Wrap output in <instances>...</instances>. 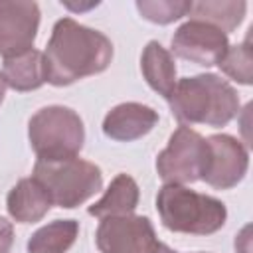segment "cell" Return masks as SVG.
I'll use <instances>...</instances> for the list:
<instances>
[{
    "label": "cell",
    "instance_id": "obj_1",
    "mask_svg": "<svg viewBox=\"0 0 253 253\" xmlns=\"http://www.w3.org/2000/svg\"><path fill=\"white\" fill-rule=\"evenodd\" d=\"M113 42L103 32L73 18H61L53 24L43 51L45 81L53 87H67L83 77L103 73L113 61Z\"/></svg>",
    "mask_w": 253,
    "mask_h": 253
},
{
    "label": "cell",
    "instance_id": "obj_2",
    "mask_svg": "<svg viewBox=\"0 0 253 253\" xmlns=\"http://www.w3.org/2000/svg\"><path fill=\"white\" fill-rule=\"evenodd\" d=\"M168 103L180 125H208L215 128L229 125L241 105L235 87L215 73L178 79Z\"/></svg>",
    "mask_w": 253,
    "mask_h": 253
},
{
    "label": "cell",
    "instance_id": "obj_3",
    "mask_svg": "<svg viewBox=\"0 0 253 253\" xmlns=\"http://www.w3.org/2000/svg\"><path fill=\"white\" fill-rule=\"evenodd\" d=\"M156 211L168 231L188 235H211L227 219V208L221 200L180 184H164L158 190Z\"/></svg>",
    "mask_w": 253,
    "mask_h": 253
},
{
    "label": "cell",
    "instance_id": "obj_4",
    "mask_svg": "<svg viewBox=\"0 0 253 253\" xmlns=\"http://www.w3.org/2000/svg\"><path fill=\"white\" fill-rule=\"evenodd\" d=\"M34 178L45 188L53 206L73 210L103 188V172L97 164L79 156L42 160L34 164Z\"/></svg>",
    "mask_w": 253,
    "mask_h": 253
},
{
    "label": "cell",
    "instance_id": "obj_5",
    "mask_svg": "<svg viewBox=\"0 0 253 253\" xmlns=\"http://www.w3.org/2000/svg\"><path fill=\"white\" fill-rule=\"evenodd\" d=\"M28 140L42 160L73 158L85 142L83 119L63 105L42 107L28 121Z\"/></svg>",
    "mask_w": 253,
    "mask_h": 253
},
{
    "label": "cell",
    "instance_id": "obj_6",
    "mask_svg": "<svg viewBox=\"0 0 253 253\" xmlns=\"http://www.w3.org/2000/svg\"><path fill=\"white\" fill-rule=\"evenodd\" d=\"M210 158L208 140L194 128L180 125L156 156V172L164 184H194L202 180Z\"/></svg>",
    "mask_w": 253,
    "mask_h": 253
},
{
    "label": "cell",
    "instance_id": "obj_7",
    "mask_svg": "<svg viewBox=\"0 0 253 253\" xmlns=\"http://www.w3.org/2000/svg\"><path fill=\"white\" fill-rule=\"evenodd\" d=\"M95 243L101 253H152L158 237L146 215H109L99 221Z\"/></svg>",
    "mask_w": 253,
    "mask_h": 253
},
{
    "label": "cell",
    "instance_id": "obj_8",
    "mask_svg": "<svg viewBox=\"0 0 253 253\" xmlns=\"http://www.w3.org/2000/svg\"><path fill=\"white\" fill-rule=\"evenodd\" d=\"M172 53L198 65H217L229 47L227 34L200 20H188L174 32L170 40Z\"/></svg>",
    "mask_w": 253,
    "mask_h": 253
},
{
    "label": "cell",
    "instance_id": "obj_9",
    "mask_svg": "<svg viewBox=\"0 0 253 253\" xmlns=\"http://www.w3.org/2000/svg\"><path fill=\"white\" fill-rule=\"evenodd\" d=\"M40 6L30 0H0V55L4 59L34 47L40 28Z\"/></svg>",
    "mask_w": 253,
    "mask_h": 253
},
{
    "label": "cell",
    "instance_id": "obj_10",
    "mask_svg": "<svg viewBox=\"0 0 253 253\" xmlns=\"http://www.w3.org/2000/svg\"><path fill=\"white\" fill-rule=\"evenodd\" d=\"M210 146V158L202 180L215 190H229L237 186L249 168L247 146L231 134H211L206 138Z\"/></svg>",
    "mask_w": 253,
    "mask_h": 253
},
{
    "label": "cell",
    "instance_id": "obj_11",
    "mask_svg": "<svg viewBox=\"0 0 253 253\" xmlns=\"http://www.w3.org/2000/svg\"><path fill=\"white\" fill-rule=\"evenodd\" d=\"M158 111L142 103H121L113 107L103 119V132L107 138L119 142H132L146 136L158 125Z\"/></svg>",
    "mask_w": 253,
    "mask_h": 253
},
{
    "label": "cell",
    "instance_id": "obj_12",
    "mask_svg": "<svg viewBox=\"0 0 253 253\" xmlns=\"http://www.w3.org/2000/svg\"><path fill=\"white\" fill-rule=\"evenodd\" d=\"M51 200L45 188L32 176L18 180L6 198V210L10 217L18 223H36L42 221L51 210Z\"/></svg>",
    "mask_w": 253,
    "mask_h": 253
},
{
    "label": "cell",
    "instance_id": "obj_13",
    "mask_svg": "<svg viewBox=\"0 0 253 253\" xmlns=\"http://www.w3.org/2000/svg\"><path fill=\"white\" fill-rule=\"evenodd\" d=\"M140 71L144 81L152 91L162 95L166 101L170 99L176 87V63L172 53L156 40L148 42L140 55Z\"/></svg>",
    "mask_w": 253,
    "mask_h": 253
},
{
    "label": "cell",
    "instance_id": "obj_14",
    "mask_svg": "<svg viewBox=\"0 0 253 253\" xmlns=\"http://www.w3.org/2000/svg\"><path fill=\"white\" fill-rule=\"evenodd\" d=\"M138 200H140V190H138L136 180L121 172L111 180L103 198L97 200L93 206H89L87 211L89 215H95L99 219L109 217V215H128L136 210Z\"/></svg>",
    "mask_w": 253,
    "mask_h": 253
},
{
    "label": "cell",
    "instance_id": "obj_15",
    "mask_svg": "<svg viewBox=\"0 0 253 253\" xmlns=\"http://www.w3.org/2000/svg\"><path fill=\"white\" fill-rule=\"evenodd\" d=\"M2 75L6 79V85L14 91H34L40 89L45 83V63L43 53L38 49H30L26 53H20L16 57L4 59Z\"/></svg>",
    "mask_w": 253,
    "mask_h": 253
},
{
    "label": "cell",
    "instance_id": "obj_16",
    "mask_svg": "<svg viewBox=\"0 0 253 253\" xmlns=\"http://www.w3.org/2000/svg\"><path fill=\"white\" fill-rule=\"evenodd\" d=\"M247 2L243 0H200L192 2L190 20H200L215 26L223 34L233 32L245 18Z\"/></svg>",
    "mask_w": 253,
    "mask_h": 253
},
{
    "label": "cell",
    "instance_id": "obj_17",
    "mask_svg": "<svg viewBox=\"0 0 253 253\" xmlns=\"http://www.w3.org/2000/svg\"><path fill=\"white\" fill-rule=\"evenodd\" d=\"M79 235V221L53 219L36 229L28 239V253H67Z\"/></svg>",
    "mask_w": 253,
    "mask_h": 253
},
{
    "label": "cell",
    "instance_id": "obj_18",
    "mask_svg": "<svg viewBox=\"0 0 253 253\" xmlns=\"http://www.w3.org/2000/svg\"><path fill=\"white\" fill-rule=\"evenodd\" d=\"M217 67L233 81L241 85H251L253 83V53H251V43L249 36L235 45H229Z\"/></svg>",
    "mask_w": 253,
    "mask_h": 253
},
{
    "label": "cell",
    "instance_id": "obj_19",
    "mask_svg": "<svg viewBox=\"0 0 253 253\" xmlns=\"http://www.w3.org/2000/svg\"><path fill=\"white\" fill-rule=\"evenodd\" d=\"M138 14L158 26L172 24L190 14L192 2L190 0H136Z\"/></svg>",
    "mask_w": 253,
    "mask_h": 253
},
{
    "label": "cell",
    "instance_id": "obj_20",
    "mask_svg": "<svg viewBox=\"0 0 253 253\" xmlns=\"http://www.w3.org/2000/svg\"><path fill=\"white\" fill-rule=\"evenodd\" d=\"M14 245V227L12 223L0 215V253H10Z\"/></svg>",
    "mask_w": 253,
    "mask_h": 253
},
{
    "label": "cell",
    "instance_id": "obj_21",
    "mask_svg": "<svg viewBox=\"0 0 253 253\" xmlns=\"http://www.w3.org/2000/svg\"><path fill=\"white\" fill-rule=\"evenodd\" d=\"M61 4H63L65 8H69V10H75V12H77V10L81 12V10H89V8H93V6H99V2H89V4H85V6H81V4H71V2H61Z\"/></svg>",
    "mask_w": 253,
    "mask_h": 253
},
{
    "label": "cell",
    "instance_id": "obj_22",
    "mask_svg": "<svg viewBox=\"0 0 253 253\" xmlns=\"http://www.w3.org/2000/svg\"><path fill=\"white\" fill-rule=\"evenodd\" d=\"M152 253H178V251L170 249V247H168L166 243H162V241H160V243H158V247H156V249H154Z\"/></svg>",
    "mask_w": 253,
    "mask_h": 253
},
{
    "label": "cell",
    "instance_id": "obj_23",
    "mask_svg": "<svg viewBox=\"0 0 253 253\" xmlns=\"http://www.w3.org/2000/svg\"><path fill=\"white\" fill-rule=\"evenodd\" d=\"M6 79H4V75H2V71H0V105H2V101H4V97H6Z\"/></svg>",
    "mask_w": 253,
    "mask_h": 253
}]
</instances>
